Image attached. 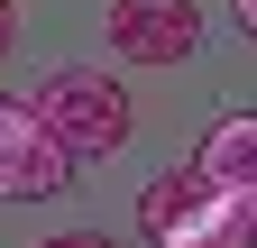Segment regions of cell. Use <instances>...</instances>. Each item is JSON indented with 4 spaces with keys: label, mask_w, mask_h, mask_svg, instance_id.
<instances>
[{
    "label": "cell",
    "mask_w": 257,
    "mask_h": 248,
    "mask_svg": "<svg viewBox=\"0 0 257 248\" xmlns=\"http://www.w3.org/2000/svg\"><path fill=\"white\" fill-rule=\"evenodd\" d=\"M138 239L147 248H257V221H248V193H230V184H211L202 166H166L147 175L138 193Z\"/></svg>",
    "instance_id": "cell-1"
},
{
    "label": "cell",
    "mask_w": 257,
    "mask_h": 248,
    "mask_svg": "<svg viewBox=\"0 0 257 248\" xmlns=\"http://www.w3.org/2000/svg\"><path fill=\"white\" fill-rule=\"evenodd\" d=\"M193 166L230 193H257V110H220L202 138H193Z\"/></svg>",
    "instance_id": "cell-5"
},
{
    "label": "cell",
    "mask_w": 257,
    "mask_h": 248,
    "mask_svg": "<svg viewBox=\"0 0 257 248\" xmlns=\"http://www.w3.org/2000/svg\"><path fill=\"white\" fill-rule=\"evenodd\" d=\"M28 110H37V129H46L74 166L128 147V92H119L110 65H55L37 92H28Z\"/></svg>",
    "instance_id": "cell-2"
},
{
    "label": "cell",
    "mask_w": 257,
    "mask_h": 248,
    "mask_svg": "<svg viewBox=\"0 0 257 248\" xmlns=\"http://www.w3.org/2000/svg\"><path fill=\"white\" fill-rule=\"evenodd\" d=\"M230 19H239V28H248V37H257V0H230Z\"/></svg>",
    "instance_id": "cell-8"
},
{
    "label": "cell",
    "mask_w": 257,
    "mask_h": 248,
    "mask_svg": "<svg viewBox=\"0 0 257 248\" xmlns=\"http://www.w3.org/2000/svg\"><path fill=\"white\" fill-rule=\"evenodd\" d=\"M37 248H110L101 230H64V239H37Z\"/></svg>",
    "instance_id": "cell-6"
},
{
    "label": "cell",
    "mask_w": 257,
    "mask_h": 248,
    "mask_svg": "<svg viewBox=\"0 0 257 248\" xmlns=\"http://www.w3.org/2000/svg\"><path fill=\"white\" fill-rule=\"evenodd\" d=\"M74 175L83 166L37 129V110H28V101H0V202H55Z\"/></svg>",
    "instance_id": "cell-4"
},
{
    "label": "cell",
    "mask_w": 257,
    "mask_h": 248,
    "mask_svg": "<svg viewBox=\"0 0 257 248\" xmlns=\"http://www.w3.org/2000/svg\"><path fill=\"white\" fill-rule=\"evenodd\" d=\"M19 46V0H0V55Z\"/></svg>",
    "instance_id": "cell-7"
},
{
    "label": "cell",
    "mask_w": 257,
    "mask_h": 248,
    "mask_svg": "<svg viewBox=\"0 0 257 248\" xmlns=\"http://www.w3.org/2000/svg\"><path fill=\"white\" fill-rule=\"evenodd\" d=\"M248 221H257V193H248Z\"/></svg>",
    "instance_id": "cell-9"
},
{
    "label": "cell",
    "mask_w": 257,
    "mask_h": 248,
    "mask_svg": "<svg viewBox=\"0 0 257 248\" xmlns=\"http://www.w3.org/2000/svg\"><path fill=\"white\" fill-rule=\"evenodd\" d=\"M101 37H110L119 65H138V74L193 65V55H202V0H110Z\"/></svg>",
    "instance_id": "cell-3"
}]
</instances>
